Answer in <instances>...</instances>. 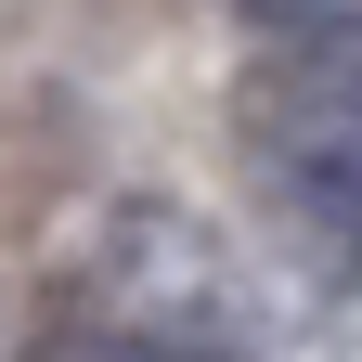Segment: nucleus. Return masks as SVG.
Segmentation results:
<instances>
[{
	"label": "nucleus",
	"mask_w": 362,
	"mask_h": 362,
	"mask_svg": "<svg viewBox=\"0 0 362 362\" xmlns=\"http://www.w3.org/2000/svg\"><path fill=\"white\" fill-rule=\"evenodd\" d=\"M104 298H117V337H168V349H220V337L246 324L220 246L194 233V220H168V207H129V220H117Z\"/></svg>",
	"instance_id": "2"
},
{
	"label": "nucleus",
	"mask_w": 362,
	"mask_h": 362,
	"mask_svg": "<svg viewBox=\"0 0 362 362\" xmlns=\"http://www.w3.org/2000/svg\"><path fill=\"white\" fill-rule=\"evenodd\" d=\"M246 143L349 285V259H362V39H285V65H259V90H246Z\"/></svg>",
	"instance_id": "1"
},
{
	"label": "nucleus",
	"mask_w": 362,
	"mask_h": 362,
	"mask_svg": "<svg viewBox=\"0 0 362 362\" xmlns=\"http://www.w3.org/2000/svg\"><path fill=\"white\" fill-rule=\"evenodd\" d=\"M259 39H362V0H233Z\"/></svg>",
	"instance_id": "3"
}]
</instances>
